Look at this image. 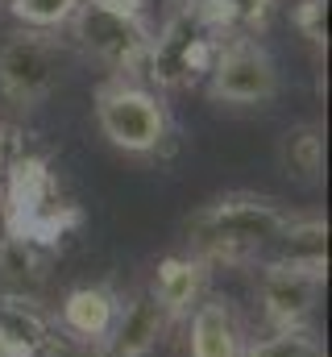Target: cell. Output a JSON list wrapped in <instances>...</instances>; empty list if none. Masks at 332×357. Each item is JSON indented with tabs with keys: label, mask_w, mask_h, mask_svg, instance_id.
Instances as JSON below:
<instances>
[{
	"label": "cell",
	"mask_w": 332,
	"mask_h": 357,
	"mask_svg": "<svg viewBox=\"0 0 332 357\" xmlns=\"http://www.w3.org/2000/svg\"><path fill=\"white\" fill-rule=\"evenodd\" d=\"M287 208L274 195H257V191H229L208 199L191 220H187V237H191V254L204 258L208 266H253L266 262L274 237L287 225Z\"/></svg>",
	"instance_id": "cell-1"
},
{
	"label": "cell",
	"mask_w": 332,
	"mask_h": 357,
	"mask_svg": "<svg viewBox=\"0 0 332 357\" xmlns=\"http://www.w3.org/2000/svg\"><path fill=\"white\" fill-rule=\"evenodd\" d=\"M8 195H4V237H21L33 245H54L67 229L80 225V208L63 199L59 178L46 158H17L8 162Z\"/></svg>",
	"instance_id": "cell-2"
},
{
	"label": "cell",
	"mask_w": 332,
	"mask_h": 357,
	"mask_svg": "<svg viewBox=\"0 0 332 357\" xmlns=\"http://www.w3.org/2000/svg\"><path fill=\"white\" fill-rule=\"evenodd\" d=\"M71 33L91 59L112 67L121 79L146 71L154 25L142 17L137 0H83L71 17Z\"/></svg>",
	"instance_id": "cell-3"
},
{
	"label": "cell",
	"mask_w": 332,
	"mask_h": 357,
	"mask_svg": "<svg viewBox=\"0 0 332 357\" xmlns=\"http://www.w3.org/2000/svg\"><path fill=\"white\" fill-rule=\"evenodd\" d=\"M96 125L125 154H158L170 137V116L158 91L121 75L96 88Z\"/></svg>",
	"instance_id": "cell-4"
},
{
	"label": "cell",
	"mask_w": 332,
	"mask_h": 357,
	"mask_svg": "<svg viewBox=\"0 0 332 357\" xmlns=\"http://www.w3.org/2000/svg\"><path fill=\"white\" fill-rule=\"evenodd\" d=\"M216 46L220 33L195 13V4H179V13L154 33L142 75H150L158 88H191L208 75Z\"/></svg>",
	"instance_id": "cell-5"
},
{
	"label": "cell",
	"mask_w": 332,
	"mask_h": 357,
	"mask_svg": "<svg viewBox=\"0 0 332 357\" xmlns=\"http://www.w3.org/2000/svg\"><path fill=\"white\" fill-rule=\"evenodd\" d=\"M208 96L237 108H262L278 96V63L253 33H229L212 54Z\"/></svg>",
	"instance_id": "cell-6"
},
{
	"label": "cell",
	"mask_w": 332,
	"mask_h": 357,
	"mask_svg": "<svg viewBox=\"0 0 332 357\" xmlns=\"http://www.w3.org/2000/svg\"><path fill=\"white\" fill-rule=\"evenodd\" d=\"M63 50L42 29H17L0 42V100L13 108H38L59 88Z\"/></svg>",
	"instance_id": "cell-7"
},
{
	"label": "cell",
	"mask_w": 332,
	"mask_h": 357,
	"mask_svg": "<svg viewBox=\"0 0 332 357\" xmlns=\"http://www.w3.org/2000/svg\"><path fill=\"white\" fill-rule=\"evenodd\" d=\"M324 266H291V262H262L257 274V303H262V320L270 324V333H291V328H308L320 291H324Z\"/></svg>",
	"instance_id": "cell-8"
},
{
	"label": "cell",
	"mask_w": 332,
	"mask_h": 357,
	"mask_svg": "<svg viewBox=\"0 0 332 357\" xmlns=\"http://www.w3.org/2000/svg\"><path fill=\"white\" fill-rule=\"evenodd\" d=\"M166 328H170L166 312L154 303L150 291H142V295H133L116 307L112 333L104 341V357H150L158 349Z\"/></svg>",
	"instance_id": "cell-9"
},
{
	"label": "cell",
	"mask_w": 332,
	"mask_h": 357,
	"mask_svg": "<svg viewBox=\"0 0 332 357\" xmlns=\"http://www.w3.org/2000/svg\"><path fill=\"white\" fill-rule=\"evenodd\" d=\"M116 307H121V299H116L112 287H104V282H96V287H75V291L63 295L54 324H59L67 337L83 341V345L104 349V341H108V333H112V320H116Z\"/></svg>",
	"instance_id": "cell-10"
},
{
	"label": "cell",
	"mask_w": 332,
	"mask_h": 357,
	"mask_svg": "<svg viewBox=\"0 0 332 357\" xmlns=\"http://www.w3.org/2000/svg\"><path fill=\"white\" fill-rule=\"evenodd\" d=\"M187 349L191 357H241L246 328L229 299H199L187 316Z\"/></svg>",
	"instance_id": "cell-11"
},
{
	"label": "cell",
	"mask_w": 332,
	"mask_h": 357,
	"mask_svg": "<svg viewBox=\"0 0 332 357\" xmlns=\"http://www.w3.org/2000/svg\"><path fill=\"white\" fill-rule=\"evenodd\" d=\"M204 287H208V262L195 258V254H166L158 270H154V303L166 312V320H187L195 312V303L204 299Z\"/></svg>",
	"instance_id": "cell-12"
},
{
	"label": "cell",
	"mask_w": 332,
	"mask_h": 357,
	"mask_svg": "<svg viewBox=\"0 0 332 357\" xmlns=\"http://www.w3.org/2000/svg\"><path fill=\"white\" fill-rule=\"evenodd\" d=\"M54 337V320L38 299H0V357H42Z\"/></svg>",
	"instance_id": "cell-13"
},
{
	"label": "cell",
	"mask_w": 332,
	"mask_h": 357,
	"mask_svg": "<svg viewBox=\"0 0 332 357\" xmlns=\"http://www.w3.org/2000/svg\"><path fill=\"white\" fill-rule=\"evenodd\" d=\"M46 266V245L0 237V299H38Z\"/></svg>",
	"instance_id": "cell-14"
},
{
	"label": "cell",
	"mask_w": 332,
	"mask_h": 357,
	"mask_svg": "<svg viewBox=\"0 0 332 357\" xmlns=\"http://www.w3.org/2000/svg\"><path fill=\"white\" fill-rule=\"evenodd\" d=\"M270 262L291 266H324L329 270V220L324 216H287L282 233L270 245Z\"/></svg>",
	"instance_id": "cell-15"
},
{
	"label": "cell",
	"mask_w": 332,
	"mask_h": 357,
	"mask_svg": "<svg viewBox=\"0 0 332 357\" xmlns=\"http://www.w3.org/2000/svg\"><path fill=\"white\" fill-rule=\"evenodd\" d=\"M278 162L295 183H320V175H324V129L316 121L291 125L278 137Z\"/></svg>",
	"instance_id": "cell-16"
},
{
	"label": "cell",
	"mask_w": 332,
	"mask_h": 357,
	"mask_svg": "<svg viewBox=\"0 0 332 357\" xmlns=\"http://www.w3.org/2000/svg\"><path fill=\"white\" fill-rule=\"evenodd\" d=\"M241 357H324V345L316 341L312 328H291V333H266L257 341H246Z\"/></svg>",
	"instance_id": "cell-17"
},
{
	"label": "cell",
	"mask_w": 332,
	"mask_h": 357,
	"mask_svg": "<svg viewBox=\"0 0 332 357\" xmlns=\"http://www.w3.org/2000/svg\"><path fill=\"white\" fill-rule=\"evenodd\" d=\"M83 0H8V13L21 21V29H63L71 25Z\"/></svg>",
	"instance_id": "cell-18"
},
{
	"label": "cell",
	"mask_w": 332,
	"mask_h": 357,
	"mask_svg": "<svg viewBox=\"0 0 332 357\" xmlns=\"http://www.w3.org/2000/svg\"><path fill=\"white\" fill-rule=\"evenodd\" d=\"M295 25L312 46L329 42V0H299L295 4Z\"/></svg>",
	"instance_id": "cell-19"
},
{
	"label": "cell",
	"mask_w": 332,
	"mask_h": 357,
	"mask_svg": "<svg viewBox=\"0 0 332 357\" xmlns=\"http://www.w3.org/2000/svg\"><path fill=\"white\" fill-rule=\"evenodd\" d=\"M220 4H225V13L233 17V25H241L246 33L262 29L266 17H270V8H274V0H220Z\"/></svg>",
	"instance_id": "cell-20"
},
{
	"label": "cell",
	"mask_w": 332,
	"mask_h": 357,
	"mask_svg": "<svg viewBox=\"0 0 332 357\" xmlns=\"http://www.w3.org/2000/svg\"><path fill=\"white\" fill-rule=\"evenodd\" d=\"M8 158H13V133L0 125V178H4V171H8Z\"/></svg>",
	"instance_id": "cell-21"
},
{
	"label": "cell",
	"mask_w": 332,
	"mask_h": 357,
	"mask_svg": "<svg viewBox=\"0 0 332 357\" xmlns=\"http://www.w3.org/2000/svg\"><path fill=\"white\" fill-rule=\"evenodd\" d=\"M174 4H195V0H174Z\"/></svg>",
	"instance_id": "cell-22"
}]
</instances>
